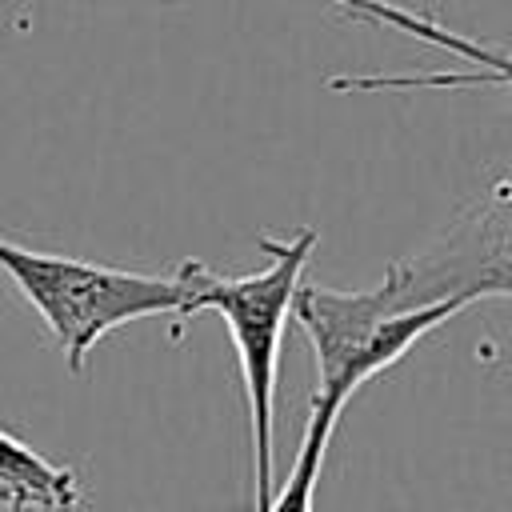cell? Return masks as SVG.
Here are the masks:
<instances>
[{"label": "cell", "mask_w": 512, "mask_h": 512, "mask_svg": "<svg viewBox=\"0 0 512 512\" xmlns=\"http://www.w3.org/2000/svg\"><path fill=\"white\" fill-rule=\"evenodd\" d=\"M0 268L48 324L52 340L68 360V372H84L88 352L108 332L144 316L184 320V304H188V288L180 272L172 276L128 272L80 256L36 252L12 240H0Z\"/></svg>", "instance_id": "2"}, {"label": "cell", "mask_w": 512, "mask_h": 512, "mask_svg": "<svg viewBox=\"0 0 512 512\" xmlns=\"http://www.w3.org/2000/svg\"><path fill=\"white\" fill-rule=\"evenodd\" d=\"M340 412L312 400L308 408V424L300 436V448L292 456V468L284 476V484L272 492L268 512H316V484H320V468H324V452L332 444Z\"/></svg>", "instance_id": "7"}, {"label": "cell", "mask_w": 512, "mask_h": 512, "mask_svg": "<svg viewBox=\"0 0 512 512\" xmlns=\"http://www.w3.org/2000/svg\"><path fill=\"white\" fill-rule=\"evenodd\" d=\"M0 504L8 512H72L80 480L0 428Z\"/></svg>", "instance_id": "6"}, {"label": "cell", "mask_w": 512, "mask_h": 512, "mask_svg": "<svg viewBox=\"0 0 512 512\" xmlns=\"http://www.w3.org/2000/svg\"><path fill=\"white\" fill-rule=\"evenodd\" d=\"M380 288L396 312L512 296V172L496 180L420 252L384 268Z\"/></svg>", "instance_id": "4"}, {"label": "cell", "mask_w": 512, "mask_h": 512, "mask_svg": "<svg viewBox=\"0 0 512 512\" xmlns=\"http://www.w3.org/2000/svg\"><path fill=\"white\" fill-rule=\"evenodd\" d=\"M268 264L244 276H220L200 260H184L176 272L184 276L188 304L184 316L216 312L232 336L240 380L248 396V428H252V472H256V512H268L276 492V372L284 328L292 320L296 288L304 284L308 256L316 252V232L296 228L288 236L256 240Z\"/></svg>", "instance_id": "1"}, {"label": "cell", "mask_w": 512, "mask_h": 512, "mask_svg": "<svg viewBox=\"0 0 512 512\" xmlns=\"http://www.w3.org/2000/svg\"><path fill=\"white\" fill-rule=\"evenodd\" d=\"M360 4H392V0H360Z\"/></svg>", "instance_id": "8"}, {"label": "cell", "mask_w": 512, "mask_h": 512, "mask_svg": "<svg viewBox=\"0 0 512 512\" xmlns=\"http://www.w3.org/2000/svg\"><path fill=\"white\" fill-rule=\"evenodd\" d=\"M336 8H344L356 20H372V24H388L412 40H424L456 60H464V72H412V76H332L328 88L336 92H416V88H480V84H496V88H512V52L492 48L484 40H472L448 24H440L428 12H412L400 4H360V0H328Z\"/></svg>", "instance_id": "5"}, {"label": "cell", "mask_w": 512, "mask_h": 512, "mask_svg": "<svg viewBox=\"0 0 512 512\" xmlns=\"http://www.w3.org/2000/svg\"><path fill=\"white\" fill-rule=\"evenodd\" d=\"M464 304L444 300L412 312H396L380 284L372 288H324L300 284L292 300V320L304 328L316 356L312 400L344 412L356 388L408 356L428 332L460 316Z\"/></svg>", "instance_id": "3"}]
</instances>
